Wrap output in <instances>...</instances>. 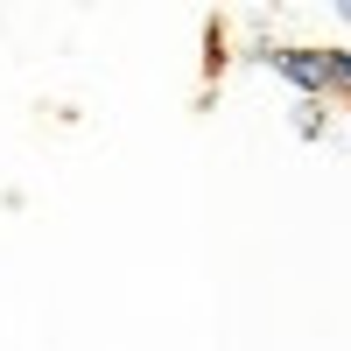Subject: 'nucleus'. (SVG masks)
Returning a JSON list of instances; mask_svg holds the SVG:
<instances>
[{
  "label": "nucleus",
  "mask_w": 351,
  "mask_h": 351,
  "mask_svg": "<svg viewBox=\"0 0 351 351\" xmlns=\"http://www.w3.org/2000/svg\"><path fill=\"white\" fill-rule=\"evenodd\" d=\"M337 8H344V14H351V0H337Z\"/></svg>",
  "instance_id": "f257e3e1"
}]
</instances>
